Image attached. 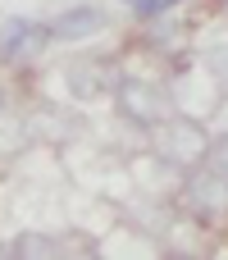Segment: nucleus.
<instances>
[{
    "mask_svg": "<svg viewBox=\"0 0 228 260\" xmlns=\"http://www.w3.org/2000/svg\"><path fill=\"white\" fill-rule=\"evenodd\" d=\"M50 41V27L46 23H32V18H9L0 27V64H27L46 50Z\"/></svg>",
    "mask_w": 228,
    "mask_h": 260,
    "instance_id": "nucleus-1",
    "label": "nucleus"
},
{
    "mask_svg": "<svg viewBox=\"0 0 228 260\" xmlns=\"http://www.w3.org/2000/svg\"><path fill=\"white\" fill-rule=\"evenodd\" d=\"M187 197H192L197 215H219V210H228V178L219 174V169L197 174V178H192V187H187Z\"/></svg>",
    "mask_w": 228,
    "mask_h": 260,
    "instance_id": "nucleus-3",
    "label": "nucleus"
},
{
    "mask_svg": "<svg viewBox=\"0 0 228 260\" xmlns=\"http://www.w3.org/2000/svg\"><path fill=\"white\" fill-rule=\"evenodd\" d=\"M96 27H101V14L87 9V5H78V9H64V14L50 23V37H59V41H82V37H91Z\"/></svg>",
    "mask_w": 228,
    "mask_h": 260,
    "instance_id": "nucleus-5",
    "label": "nucleus"
},
{
    "mask_svg": "<svg viewBox=\"0 0 228 260\" xmlns=\"http://www.w3.org/2000/svg\"><path fill=\"white\" fill-rule=\"evenodd\" d=\"M105 91V87H119V78L110 73V69H96V64H82V69H73V91L78 96H87V91Z\"/></svg>",
    "mask_w": 228,
    "mask_h": 260,
    "instance_id": "nucleus-6",
    "label": "nucleus"
},
{
    "mask_svg": "<svg viewBox=\"0 0 228 260\" xmlns=\"http://www.w3.org/2000/svg\"><path fill=\"white\" fill-rule=\"evenodd\" d=\"M210 165H215V169H219V174L228 178V133H224V142H219V146L210 151Z\"/></svg>",
    "mask_w": 228,
    "mask_h": 260,
    "instance_id": "nucleus-9",
    "label": "nucleus"
},
{
    "mask_svg": "<svg viewBox=\"0 0 228 260\" xmlns=\"http://www.w3.org/2000/svg\"><path fill=\"white\" fill-rule=\"evenodd\" d=\"M165 155H169L174 165L192 169V165L206 155V133H201L197 123H174V137L165 142Z\"/></svg>",
    "mask_w": 228,
    "mask_h": 260,
    "instance_id": "nucleus-4",
    "label": "nucleus"
},
{
    "mask_svg": "<svg viewBox=\"0 0 228 260\" xmlns=\"http://www.w3.org/2000/svg\"><path fill=\"white\" fill-rule=\"evenodd\" d=\"M206 59H210V73L228 87V41H224V46H210V55H206Z\"/></svg>",
    "mask_w": 228,
    "mask_h": 260,
    "instance_id": "nucleus-8",
    "label": "nucleus"
},
{
    "mask_svg": "<svg viewBox=\"0 0 228 260\" xmlns=\"http://www.w3.org/2000/svg\"><path fill=\"white\" fill-rule=\"evenodd\" d=\"M14 256L50 260V256H59V242H55V238H41V233H23V238L14 242Z\"/></svg>",
    "mask_w": 228,
    "mask_h": 260,
    "instance_id": "nucleus-7",
    "label": "nucleus"
},
{
    "mask_svg": "<svg viewBox=\"0 0 228 260\" xmlns=\"http://www.w3.org/2000/svg\"><path fill=\"white\" fill-rule=\"evenodd\" d=\"M119 105H123V114L137 119L142 128L165 123V101H160L151 87H142V82H123V87H119Z\"/></svg>",
    "mask_w": 228,
    "mask_h": 260,
    "instance_id": "nucleus-2",
    "label": "nucleus"
},
{
    "mask_svg": "<svg viewBox=\"0 0 228 260\" xmlns=\"http://www.w3.org/2000/svg\"><path fill=\"white\" fill-rule=\"evenodd\" d=\"M133 5H137L142 14H160V9H169L174 0H133Z\"/></svg>",
    "mask_w": 228,
    "mask_h": 260,
    "instance_id": "nucleus-10",
    "label": "nucleus"
}]
</instances>
